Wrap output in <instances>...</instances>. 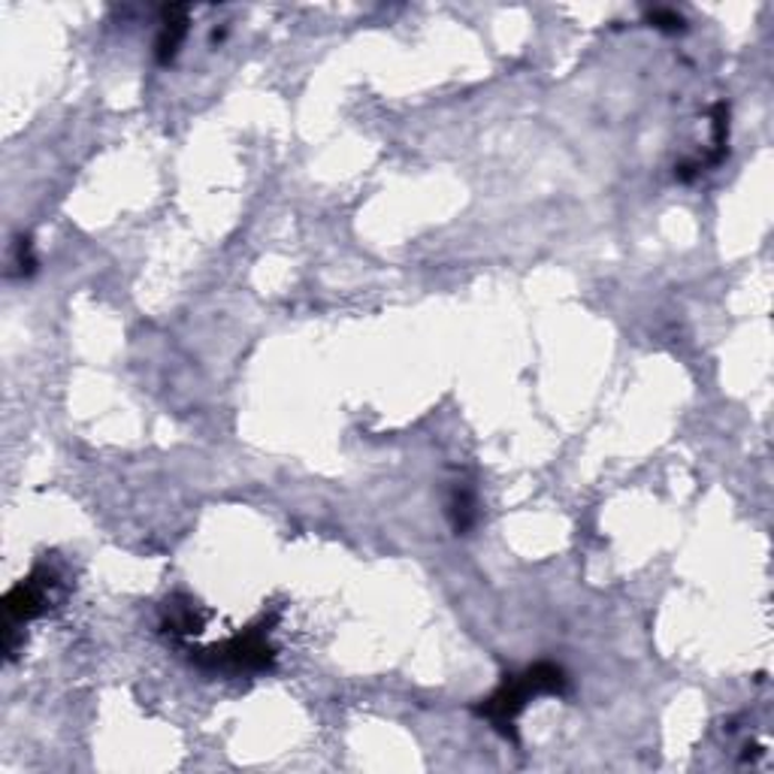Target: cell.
Masks as SVG:
<instances>
[{"mask_svg": "<svg viewBox=\"0 0 774 774\" xmlns=\"http://www.w3.org/2000/svg\"><path fill=\"white\" fill-rule=\"evenodd\" d=\"M563 669L551 663H539L532 665V669H527L520 678H511V681H506V684L499 686L497 693L481 705V714H485L490 723H497V730L506 732L530 699L542 696V693H563Z\"/></svg>", "mask_w": 774, "mask_h": 774, "instance_id": "obj_1", "label": "cell"}, {"mask_svg": "<svg viewBox=\"0 0 774 774\" xmlns=\"http://www.w3.org/2000/svg\"><path fill=\"white\" fill-rule=\"evenodd\" d=\"M58 590V576L52 569H33V576L22 584H16L7 597V618H10V627L7 630H16L19 623H28V620L40 618L45 611V605L52 602V593Z\"/></svg>", "mask_w": 774, "mask_h": 774, "instance_id": "obj_2", "label": "cell"}, {"mask_svg": "<svg viewBox=\"0 0 774 774\" xmlns=\"http://www.w3.org/2000/svg\"><path fill=\"white\" fill-rule=\"evenodd\" d=\"M273 648L266 642V630L257 627V630H248L245 635H236L222 648H215L206 656V663L218 665V669H231V672H257V669H266L273 663Z\"/></svg>", "mask_w": 774, "mask_h": 774, "instance_id": "obj_3", "label": "cell"}, {"mask_svg": "<svg viewBox=\"0 0 774 774\" xmlns=\"http://www.w3.org/2000/svg\"><path fill=\"white\" fill-rule=\"evenodd\" d=\"M164 28H161V40H157V58L161 61H170V58L176 55L179 45H182V40H185V31H189V10L185 7H170V10L164 12Z\"/></svg>", "mask_w": 774, "mask_h": 774, "instance_id": "obj_4", "label": "cell"}, {"mask_svg": "<svg viewBox=\"0 0 774 774\" xmlns=\"http://www.w3.org/2000/svg\"><path fill=\"white\" fill-rule=\"evenodd\" d=\"M451 518H454V530L464 532L472 527V520H476V509H472V497L466 493V490H457L451 499Z\"/></svg>", "mask_w": 774, "mask_h": 774, "instance_id": "obj_5", "label": "cell"}, {"mask_svg": "<svg viewBox=\"0 0 774 774\" xmlns=\"http://www.w3.org/2000/svg\"><path fill=\"white\" fill-rule=\"evenodd\" d=\"M651 22H660V28L675 31V28H681V16H675V12H653Z\"/></svg>", "mask_w": 774, "mask_h": 774, "instance_id": "obj_6", "label": "cell"}]
</instances>
